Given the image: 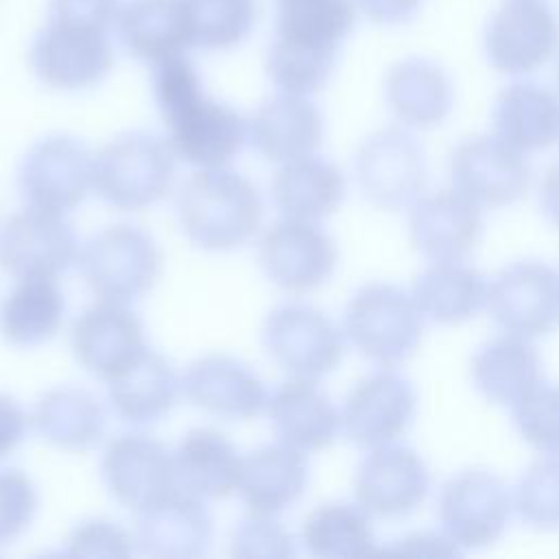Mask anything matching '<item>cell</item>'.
Segmentation results:
<instances>
[{
    "label": "cell",
    "mask_w": 559,
    "mask_h": 559,
    "mask_svg": "<svg viewBox=\"0 0 559 559\" xmlns=\"http://www.w3.org/2000/svg\"><path fill=\"white\" fill-rule=\"evenodd\" d=\"M100 476L107 491L133 511L148 507L177 487L173 452L142 432H124L107 443L100 459Z\"/></svg>",
    "instance_id": "d6986e66"
},
{
    "label": "cell",
    "mask_w": 559,
    "mask_h": 559,
    "mask_svg": "<svg viewBox=\"0 0 559 559\" xmlns=\"http://www.w3.org/2000/svg\"><path fill=\"white\" fill-rule=\"evenodd\" d=\"M258 262L275 286L301 295L332 277L338 251L330 234L317 223L284 216L260 236Z\"/></svg>",
    "instance_id": "5bb4252c"
},
{
    "label": "cell",
    "mask_w": 559,
    "mask_h": 559,
    "mask_svg": "<svg viewBox=\"0 0 559 559\" xmlns=\"http://www.w3.org/2000/svg\"><path fill=\"white\" fill-rule=\"evenodd\" d=\"M557 50L559 15L544 0H509L487 22L485 55L502 74H533Z\"/></svg>",
    "instance_id": "4fadbf2b"
},
{
    "label": "cell",
    "mask_w": 559,
    "mask_h": 559,
    "mask_svg": "<svg viewBox=\"0 0 559 559\" xmlns=\"http://www.w3.org/2000/svg\"><path fill=\"white\" fill-rule=\"evenodd\" d=\"M70 345L76 362L105 382L146 349L138 314L109 299H98L74 319Z\"/></svg>",
    "instance_id": "44dd1931"
},
{
    "label": "cell",
    "mask_w": 559,
    "mask_h": 559,
    "mask_svg": "<svg viewBox=\"0 0 559 559\" xmlns=\"http://www.w3.org/2000/svg\"><path fill=\"white\" fill-rule=\"evenodd\" d=\"M275 37L266 52L269 79L286 92L321 90L356 24V0H275Z\"/></svg>",
    "instance_id": "7a4b0ae2"
},
{
    "label": "cell",
    "mask_w": 559,
    "mask_h": 559,
    "mask_svg": "<svg viewBox=\"0 0 559 559\" xmlns=\"http://www.w3.org/2000/svg\"><path fill=\"white\" fill-rule=\"evenodd\" d=\"M181 391V378L170 362L142 349L124 369L107 380V400L111 411L127 424L146 426L170 413Z\"/></svg>",
    "instance_id": "484cf974"
},
{
    "label": "cell",
    "mask_w": 559,
    "mask_h": 559,
    "mask_svg": "<svg viewBox=\"0 0 559 559\" xmlns=\"http://www.w3.org/2000/svg\"><path fill=\"white\" fill-rule=\"evenodd\" d=\"M411 293L424 319L441 325L465 323L487 306L485 277L461 260L432 262L419 273Z\"/></svg>",
    "instance_id": "e575fe53"
},
{
    "label": "cell",
    "mask_w": 559,
    "mask_h": 559,
    "mask_svg": "<svg viewBox=\"0 0 559 559\" xmlns=\"http://www.w3.org/2000/svg\"><path fill=\"white\" fill-rule=\"evenodd\" d=\"M472 380L491 404L513 406L542 382V362L528 338L502 334L487 341L472 358Z\"/></svg>",
    "instance_id": "d6a6232c"
},
{
    "label": "cell",
    "mask_w": 559,
    "mask_h": 559,
    "mask_svg": "<svg viewBox=\"0 0 559 559\" xmlns=\"http://www.w3.org/2000/svg\"><path fill=\"white\" fill-rule=\"evenodd\" d=\"M116 31L124 50L151 66L194 48L181 0L122 2Z\"/></svg>",
    "instance_id": "4316f807"
},
{
    "label": "cell",
    "mask_w": 559,
    "mask_h": 559,
    "mask_svg": "<svg viewBox=\"0 0 559 559\" xmlns=\"http://www.w3.org/2000/svg\"><path fill=\"white\" fill-rule=\"evenodd\" d=\"M28 424L31 417L22 404L11 395L0 393V459L11 454L22 443Z\"/></svg>",
    "instance_id": "f6af8a7d"
},
{
    "label": "cell",
    "mask_w": 559,
    "mask_h": 559,
    "mask_svg": "<svg viewBox=\"0 0 559 559\" xmlns=\"http://www.w3.org/2000/svg\"><path fill=\"white\" fill-rule=\"evenodd\" d=\"M478 207L459 190L419 197L408 214L413 247L432 262L463 260L480 240L483 216Z\"/></svg>",
    "instance_id": "603a6c76"
},
{
    "label": "cell",
    "mask_w": 559,
    "mask_h": 559,
    "mask_svg": "<svg viewBox=\"0 0 559 559\" xmlns=\"http://www.w3.org/2000/svg\"><path fill=\"white\" fill-rule=\"evenodd\" d=\"M66 297L55 280H20L0 304V334L15 347L41 345L59 332Z\"/></svg>",
    "instance_id": "d590c367"
},
{
    "label": "cell",
    "mask_w": 559,
    "mask_h": 559,
    "mask_svg": "<svg viewBox=\"0 0 559 559\" xmlns=\"http://www.w3.org/2000/svg\"><path fill=\"white\" fill-rule=\"evenodd\" d=\"M262 345L290 378L319 380L343 360L345 334L319 308L290 301L264 319Z\"/></svg>",
    "instance_id": "52a82bcc"
},
{
    "label": "cell",
    "mask_w": 559,
    "mask_h": 559,
    "mask_svg": "<svg viewBox=\"0 0 559 559\" xmlns=\"http://www.w3.org/2000/svg\"><path fill=\"white\" fill-rule=\"evenodd\" d=\"M323 140L319 107L299 94L280 92L264 100L249 120V142L269 162L312 155Z\"/></svg>",
    "instance_id": "cb8c5ba5"
},
{
    "label": "cell",
    "mask_w": 559,
    "mask_h": 559,
    "mask_svg": "<svg viewBox=\"0 0 559 559\" xmlns=\"http://www.w3.org/2000/svg\"><path fill=\"white\" fill-rule=\"evenodd\" d=\"M391 550L395 552H411V555H459L461 548L445 535L435 533H413L402 539H397Z\"/></svg>",
    "instance_id": "7dc6e473"
},
{
    "label": "cell",
    "mask_w": 559,
    "mask_h": 559,
    "mask_svg": "<svg viewBox=\"0 0 559 559\" xmlns=\"http://www.w3.org/2000/svg\"><path fill=\"white\" fill-rule=\"evenodd\" d=\"M79 238L59 212L28 205L0 225V266L15 280H55L79 262Z\"/></svg>",
    "instance_id": "7c38bea8"
},
{
    "label": "cell",
    "mask_w": 559,
    "mask_h": 559,
    "mask_svg": "<svg viewBox=\"0 0 559 559\" xmlns=\"http://www.w3.org/2000/svg\"><path fill=\"white\" fill-rule=\"evenodd\" d=\"M120 7V0H48V20L111 31Z\"/></svg>",
    "instance_id": "ee69618b"
},
{
    "label": "cell",
    "mask_w": 559,
    "mask_h": 559,
    "mask_svg": "<svg viewBox=\"0 0 559 559\" xmlns=\"http://www.w3.org/2000/svg\"><path fill=\"white\" fill-rule=\"evenodd\" d=\"M384 98L402 124L430 129L450 116L454 90L448 72L439 63L421 57H408L389 68Z\"/></svg>",
    "instance_id": "f1b7e54d"
},
{
    "label": "cell",
    "mask_w": 559,
    "mask_h": 559,
    "mask_svg": "<svg viewBox=\"0 0 559 559\" xmlns=\"http://www.w3.org/2000/svg\"><path fill=\"white\" fill-rule=\"evenodd\" d=\"M424 332V314L413 293L386 282L365 284L343 314L345 338L369 360L391 367L408 360Z\"/></svg>",
    "instance_id": "5b68a950"
},
{
    "label": "cell",
    "mask_w": 559,
    "mask_h": 559,
    "mask_svg": "<svg viewBox=\"0 0 559 559\" xmlns=\"http://www.w3.org/2000/svg\"><path fill=\"white\" fill-rule=\"evenodd\" d=\"M354 173L365 199L380 210L413 205L428 179L426 153L419 140L402 127H384L362 140Z\"/></svg>",
    "instance_id": "ba28073f"
},
{
    "label": "cell",
    "mask_w": 559,
    "mask_h": 559,
    "mask_svg": "<svg viewBox=\"0 0 559 559\" xmlns=\"http://www.w3.org/2000/svg\"><path fill=\"white\" fill-rule=\"evenodd\" d=\"M518 515L535 528L559 526V456L533 463L513 496Z\"/></svg>",
    "instance_id": "f35d334b"
},
{
    "label": "cell",
    "mask_w": 559,
    "mask_h": 559,
    "mask_svg": "<svg viewBox=\"0 0 559 559\" xmlns=\"http://www.w3.org/2000/svg\"><path fill=\"white\" fill-rule=\"evenodd\" d=\"M308 485L306 452L282 441L242 456L238 493L249 513L277 515L295 504Z\"/></svg>",
    "instance_id": "83f0119b"
},
{
    "label": "cell",
    "mask_w": 559,
    "mask_h": 559,
    "mask_svg": "<svg viewBox=\"0 0 559 559\" xmlns=\"http://www.w3.org/2000/svg\"><path fill=\"white\" fill-rule=\"evenodd\" d=\"M175 159L166 138L148 131L120 133L94 157V190L116 210L151 207L170 190Z\"/></svg>",
    "instance_id": "277c9868"
},
{
    "label": "cell",
    "mask_w": 559,
    "mask_h": 559,
    "mask_svg": "<svg viewBox=\"0 0 559 559\" xmlns=\"http://www.w3.org/2000/svg\"><path fill=\"white\" fill-rule=\"evenodd\" d=\"M76 266L96 297L129 304L155 286L162 253L148 231L120 223L94 234L81 247Z\"/></svg>",
    "instance_id": "8992f818"
},
{
    "label": "cell",
    "mask_w": 559,
    "mask_h": 559,
    "mask_svg": "<svg viewBox=\"0 0 559 559\" xmlns=\"http://www.w3.org/2000/svg\"><path fill=\"white\" fill-rule=\"evenodd\" d=\"M175 483L197 498H227L238 491L242 456L218 430L194 428L173 452Z\"/></svg>",
    "instance_id": "4dcf8cb0"
},
{
    "label": "cell",
    "mask_w": 559,
    "mask_h": 559,
    "mask_svg": "<svg viewBox=\"0 0 559 559\" xmlns=\"http://www.w3.org/2000/svg\"><path fill=\"white\" fill-rule=\"evenodd\" d=\"M28 61L35 76L61 92H81L98 85L114 66L109 31L48 20L35 35Z\"/></svg>",
    "instance_id": "30bf717a"
},
{
    "label": "cell",
    "mask_w": 559,
    "mask_h": 559,
    "mask_svg": "<svg viewBox=\"0 0 559 559\" xmlns=\"http://www.w3.org/2000/svg\"><path fill=\"white\" fill-rule=\"evenodd\" d=\"M188 402L225 421H247L266 411L269 393L258 373L240 358L205 354L181 378Z\"/></svg>",
    "instance_id": "ffe728a7"
},
{
    "label": "cell",
    "mask_w": 559,
    "mask_h": 559,
    "mask_svg": "<svg viewBox=\"0 0 559 559\" xmlns=\"http://www.w3.org/2000/svg\"><path fill=\"white\" fill-rule=\"evenodd\" d=\"M37 511V489L20 469H0V544L20 537Z\"/></svg>",
    "instance_id": "b9f144b4"
},
{
    "label": "cell",
    "mask_w": 559,
    "mask_h": 559,
    "mask_svg": "<svg viewBox=\"0 0 559 559\" xmlns=\"http://www.w3.org/2000/svg\"><path fill=\"white\" fill-rule=\"evenodd\" d=\"M135 548L151 557L190 559L205 555L212 544V515L197 498L179 487L135 511Z\"/></svg>",
    "instance_id": "7402d4cb"
},
{
    "label": "cell",
    "mask_w": 559,
    "mask_h": 559,
    "mask_svg": "<svg viewBox=\"0 0 559 559\" xmlns=\"http://www.w3.org/2000/svg\"><path fill=\"white\" fill-rule=\"evenodd\" d=\"M94 153L79 138L37 140L17 166V188L31 207L66 214L94 190Z\"/></svg>",
    "instance_id": "9c48e42d"
},
{
    "label": "cell",
    "mask_w": 559,
    "mask_h": 559,
    "mask_svg": "<svg viewBox=\"0 0 559 559\" xmlns=\"http://www.w3.org/2000/svg\"><path fill=\"white\" fill-rule=\"evenodd\" d=\"M491 127L520 153L546 148L559 140V96L539 83L515 81L498 92Z\"/></svg>",
    "instance_id": "f546056e"
},
{
    "label": "cell",
    "mask_w": 559,
    "mask_h": 559,
    "mask_svg": "<svg viewBox=\"0 0 559 559\" xmlns=\"http://www.w3.org/2000/svg\"><path fill=\"white\" fill-rule=\"evenodd\" d=\"M175 205L181 231L205 251L242 247L262 221L255 186L227 166L199 168L179 188Z\"/></svg>",
    "instance_id": "3957f363"
},
{
    "label": "cell",
    "mask_w": 559,
    "mask_h": 559,
    "mask_svg": "<svg viewBox=\"0 0 559 559\" xmlns=\"http://www.w3.org/2000/svg\"><path fill=\"white\" fill-rule=\"evenodd\" d=\"M539 205L544 216L559 227V162L552 164L544 179H542V188H539Z\"/></svg>",
    "instance_id": "c3c4849f"
},
{
    "label": "cell",
    "mask_w": 559,
    "mask_h": 559,
    "mask_svg": "<svg viewBox=\"0 0 559 559\" xmlns=\"http://www.w3.org/2000/svg\"><path fill=\"white\" fill-rule=\"evenodd\" d=\"M192 35V46L229 50L242 44L255 26V0H181Z\"/></svg>",
    "instance_id": "74e56055"
},
{
    "label": "cell",
    "mask_w": 559,
    "mask_h": 559,
    "mask_svg": "<svg viewBox=\"0 0 559 559\" xmlns=\"http://www.w3.org/2000/svg\"><path fill=\"white\" fill-rule=\"evenodd\" d=\"M513 498L507 485L489 469H463L439 491V522L445 535L463 550L487 548L509 524Z\"/></svg>",
    "instance_id": "8fae6325"
},
{
    "label": "cell",
    "mask_w": 559,
    "mask_h": 559,
    "mask_svg": "<svg viewBox=\"0 0 559 559\" xmlns=\"http://www.w3.org/2000/svg\"><path fill=\"white\" fill-rule=\"evenodd\" d=\"M135 550V537L103 518L76 524L66 544V555L72 557H129Z\"/></svg>",
    "instance_id": "7bdbcfd3"
},
{
    "label": "cell",
    "mask_w": 559,
    "mask_h": 559,
    "mask_svg": "<svg viewBox=\"0 0 559 559\" xmlns=\"http://www.w3.org/2000/svg\"><path fill=\"white\" fill-rule=\"evenodd\" d=\"M491 319L511 334L539 338L559 328V271L537 260L502 269L487 286Z\"/></svg>",
    "instance_id": "9a60e30c"
},
{
    "label": "cell",
    "mask_w": 559,
    "mask_h": 559,
    "mask_svg": "<svg viewBox=\"0 0 559 559\" xmlns=\"http://www.w3.org/2000/svg\"><path fill=\"white\" fill-rule=\"evenodd\" d=\"M31 421L44 441L66 452L98 445L107 428L103 404L81 386L48 389L35 402Z\"/></svg>",
    "instance_id": "836d02e7"
},
{
    "label": "cell",
    "mask_w": 559,
    "mask_h": 559,
    "mask_svg": "<svg viewBox=\"0 0 559 559\" xmlns=\"http://www.w3.org/2000/svg\"><path fill=\"white\" fill-rule=\"evenodd\" d=\"M417 393L408 378L393 369H380L349 391L341 411V424L352 443L365 450L393 443L413 421Z\"/></svg>",
    "instance_id": "2e32d148"
},
{
    "label": "cell",
    "mask_w": 559,
    "mask_h": 559,
    "mask_svg": "<svg viewBox=\"0 0 559 559\" xmlns=\"http://www.w3.org/2000/svg\"><path fill=\"white\" fill-rule=\"evenodd\" d=\"M271 197L282 216L317 223L341 205L345 177L332 162L304 155L277 168L271 181Z\"/></svg>",
    "instance_id": "1f68e13d"
},
{
    "label": "cell",
    "mask_w": 559,
    "mask_h": 559,
    "mask_svg": "<svg viewBox=\"0 0 559 559\" xmlns=\"http://www.w3.org/2000/svg\"><path fill=\"white\" fill-rule=\"evenodd\" d=\"M454 188L478 205L502 207L528 190L531 170L522 153L496 135H474L456 144L450 157Z\"/></svg>",
    "instance_id": "e0dca14e"
},
{
    "label": "cell",
    "mask_w": 559,
    "mask_h": 559,
    "mask_svg": "<svg viewBox=\"0 0 559 559\" xmlns=\"http://www.w3.org/2000/svg\"><path fill=\"white\" fill-rule=\"evenodd\" d=\"M304 548L312 557H362L376 550L369 513L356 502H328L308 513L301 526Z\"/></svg>",
    "instance_id": "8d00e7d4"
},
{
    "label": "cell",
    "mask_w": 559,
    "mask_h": 559,
    "mask_svg": "<svg viewBox=\"0 0 559 559\" xmlns=\"http://www.w3.org/2000/svg\"><path fill=\"white\" fill-rule=\"evenodd\" d=\"M513 424L531 448L559 456V384L533 386L513 404Z\"/></svg>",
    "instance_id": "ab89813d"
},
{
    "label": "cell",
    "mask_w": 559,
    "mask_h": 559,
    "mask_svg": "<svg viewBox=\"0 0 559 559\" xmlns=\"http://www.w3.org/2000/svg\"><path fill=\"white\" fill-rule=\"evenodd\" d=\"M356 4L371 22L395 26L413 20L421 7V0H356Z\"/></svg>",
    "instance_id": "bcb514c9"
},
{
    "label": "cell",
    "mask_w": 559,
    "mask_h": 559,
    "mask_svg": "<svg viewBox=\"0 0 559 559\" xmlns=\"http://www.w3.org/2000/svg\"><path fill=\"white\" fill-rule=\"evenodd\" d=\"M229 552L242 559H286L295 555V544L275 515L249 513L234 526Z\"/></svg>",
    "instance_id": "60d3db41"
},
{
    "label": "cell",
    "mask_w": 559,
    "mask_h": 559,
    "mask_svg": "<svg viewBox=\"0 0 559 559\" xmlns=\"http://www.w3.org/2000/svg\"><path fill=\"white\" fill-rule=\"evenodd\" d=\"M430 474L424 459L406 445L373 448L356 469V502L378 518L411 515L428 496Z\"/></svg>",
    "instance_id": "ac0fdd59"
},
{
    "label": "cell",
    "mask_w": 559,
    "mask_h": 559,
    "mask_svg": "<svg viewBox=\"0 0 559 559\" xmlns=\"http://www.w3.org/2000/svg\"><path fill=\"white\" fill-rule=\"evenodd\" d=\"M153 96L177 157L197 168H223L249 140V120L205 94L192 61L181 55L153 66Z\"/></svg>",
    "instance_id": "6da1fadb"
},
{
    "label": "cell",
    "mask_w": 559,
    "mask_h": 559,
    "mask_svg": "<svg viewBox=\"0 0 559 559\" xmlns=\"http://www.w3.org/2000/svg\"><path fill=\"white\" fill-rule=\"evenodd\" d=\"M266 413L277 441L301 452L332 445L343 428L341 413L314 380L290 378L280 384L269 395Z\"/></svg>",
    "instance_id": "d4e9b609"
}]
</instances>
